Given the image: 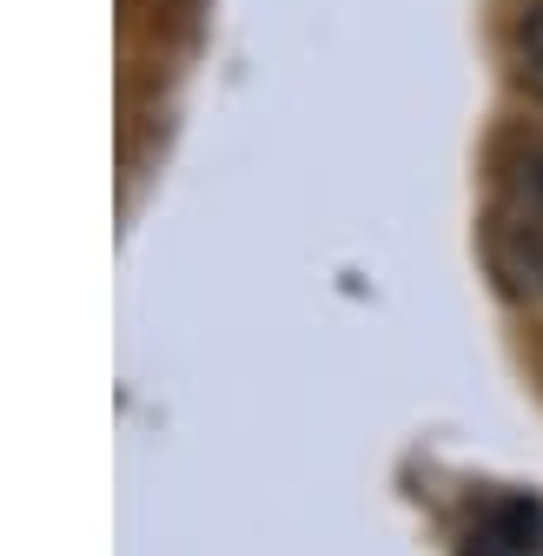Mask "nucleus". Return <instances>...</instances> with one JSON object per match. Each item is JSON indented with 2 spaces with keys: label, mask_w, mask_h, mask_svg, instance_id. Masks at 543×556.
I'll return each instance as SVG.
<instances>
[{
  "label": "nucleus",
  "mask_w": 543,
  "mask_h": 556,
  "mask_svg": "<svg viewBox=\"0 0 543 556\" xmlns=\"http://www.w3.org/2000/svg\"><path fill=\"white\" fill-rule=\"evenodd\" d=\"M523 87L543 100V8L523 21Z\"/></svg>",
  "instance_id": "f257e3e1"
},
{
  "label": "nucleus",
  "mask_w": 543,
  "mask_h": 556,
  "mask_svg": "<svg viewBox=\"0 0 543 556\" xmlns=\"http://www.w3.org/2000/svg\"><path fill=\"white\" fill-rule=\"evenodd\" d=\"M523 192H530V205L543 213V139H530V147H523Z\"/></svg>",
  "instance_id": "f03ea898"
},
{
  "label": "nucleus",
  "mask_w": 543,
  "mask_h": 556,
  "mask_svg": "<svg viewBox=\"0 0 543 556\" xmlns=\"http://www.w3.org/2000/svg\"><path fill=\"white\" fill-rule=\"evenodd\" d=\"M530 286L543 292V245H530Z\"/></svg>",
  "instance_id": "7ed1b4c3"
}]
</instances>
